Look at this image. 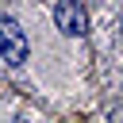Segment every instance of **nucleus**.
Listing matches in <instances>:
<instances>
[{"label":"nucleus","mask_w":123,"mask_h":123,"mask_svg":"<svg viewBox=\"0 0 123 123\" xmlns=\"http://www.w3.org/2000/svg\"><path fill=\"white\" fill-rule=\"evenodd\" d=\"M0 58L12 65V69H19L23 62H27V35L19 31V23L15 19H0Z\"/></svg>","instance_id":"nucleus-1"},{"label":"nucleus","mask_w":123,"mask_h":123,"mask_svg":"<svg viewBox=\"0 0 123 123\" xmlns=\"http://www.w3.org/2000/svg\"><path fill=\"white\" fill-rule=\"evenodd\" d=\"M54 23H58L65 35H85V12H81V4H73V0H58V8H54Z\"/></svg>","instance_id":"nucleus-2"}]
</instances>
